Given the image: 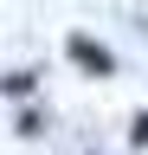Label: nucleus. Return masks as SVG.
<instances>
[{
	"instance_id": "f257e3e1",
	"label": "nucleus",
	"mask_w": 148,
	"mask_h": 155,
	"mask_svg": "<svg viewBox=\"0 0 148 155\" xmlns=\"http://www.w3.org/2000/svg\"><path fill=\"white\" fill-rule=\"evenodd\" d=\"M65 52H71V65H84L90 78H109V71H116V52L97 45L90 32H71V39H65Z\"/></svg>"
},
{
	"instance_id": "f03ea898",
	"label": "nucleus",
	"mask_w": 148,
	"mask_h": 155,
	"mask_svg": "<svg viewBox=\"0 0 148 155\" xmlns=\"http://www.w3.org/2000/svg\"><path fill=\"white\" fill-rule=\"evenodd\" d=\"M32 84H39V71H7V78H0V91H7V97H26Z\"/></svg>"
},
{
	"instance_id": "7ed1b4c3",
	"label": "nucleus",
	"mask_w": 148,
	"mask_h": 155,
	"mask_svg": "<svg viewBox=\"0 0 148 155\" xmlns=\"http://www.w3.org/2000/svg\"><path fill=\"white\" fill-rule=\"evenodd\" d=\"M129 142H148V110L135 116V129H129Z\"/></svg>"
}]
</instances>
